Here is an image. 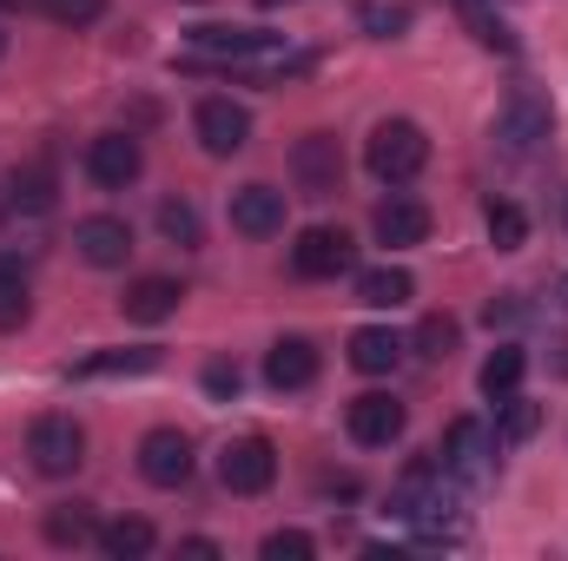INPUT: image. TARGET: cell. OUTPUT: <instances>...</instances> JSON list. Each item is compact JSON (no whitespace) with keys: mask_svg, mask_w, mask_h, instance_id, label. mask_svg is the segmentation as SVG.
<instances>
[{"mask_svg":"<svg viewBox=\"0 0 568 561\" xmlns=\"http://www.w3.org/2000/svg\"><path fill=\"white\" fill-rule=\"evenodd\" d=\"M27 310H33V297H27V272H20L13 258H0V330H20Z\"/></svg>","mask_w":568,"mask_h":561,"instance_id":"obj_28","label":"cell"},{"mask_svg":"<svg viewBox=\"0 0 568 561\" xmlns=\"http://www.w3.org/2000/svg\"><path fill=\"white\" fill-rule=\"evenodd\" d=\"M351 364H357L364 377H390V370L404 364V337L384 330V324H364V330L351 337Z\"/></svg>","mask_w":568,"mask_h":561,"instance_id":"obj_20","label":"cell"},{"mask_svg":"<svg viewBox=\"0 0 568 561\" xmlns=\"http://www.w3.org/2000/svg\"><path fill=\"white\" fill-rule=\"evenodd\" d=\"M265 384L272 390H311L317 384V344L311 337H278L265 350Z\"/></svg>","mask_w":568,"mask_h":561,"instance_id":"obj_16","label":"cell"},{"mask_svg":"<svg viewBox=\"0 0 568 561\" xmlns=\"http://www.w3.org/2000/svg\"><path fill=\"white\" fill-rule=\"evenodd\" d=\"M0 7H27V0H0Z\"/></svg>","mask_w":568,"mask_h":561,"instance_id":"obj_40","label":"cell"},{"mask_svg":"<svg viewBox=\"0 0 568 561\" xmlns=\"http://www.w3.org/2000/svg\"><path fill=\"white\" fill-rule=\"evenodd\" d=\"M364 165L384 178V185H410L429 165V140L417 120H377L371 140H364Z\"/></svg>","mask_w":568,"mask_h":561,"instance_id":"obj_2","label":"cell"},{"mask_svg":"<svg viewBox=\"0 0 568 561\" xmlns=\"http://www.w3.org/2000/svg\"><path fill=\"white\" fill-rule=\"evenodd\" d=\"M549 126H556L549 93H536V86H509L503 93V106H496V140H503V152H536V145L549 140Z\"/></svg>","mask_w":568,"mask_h":561,"instance_id":"obj_3","label":"cell"},{"mask_svg":"<svg viewBox=\"0 0 568 561\" xmlns=\"http://www.w3.org/2000/svg\"><path fill=\"white\" fill-rule=\"evenodd\" d=\"M483 225H489V245H496V252H523V238H529V212L509 205V198H489Z\"/></svg>","mask_w":568,"mask_h":561,"instance_id":"obj_27","label":"cell"},{"mask_svg":"<svg viewBox=\"0 0 568 561\" xmlns=\"http://www.w3.org/2000/svg\"><path fill=\"white\" fill-rule=\"evenodd\" d=\"M140 172H145V145L133 133H100V140L87 145V178L100 192H126Z\"/></svg>","mask_w":568,"mask_h":561,"instance_id":"obj_12","label":"cell"},{"mask_svg":"<svg viewBox=\"0 0 568 561\" xmlns=\"http://www.w3.org/2000/svg\"><path fill=\"white\" fill-rule=\"evenodd\" d=\"M192 133H199V145H205L212 159H232V152H245V140H252V113H245L239 100L212 93V100H199Z\"/></svg>","mask_w":568,"mask_h":561,"instance_id":"obj_10","label":"cell"},{"mask_svg":"<svg viewBox=\"0 0 568 561\" xmlns=\"http://www.w3.org/2000/svg\"><path fill=\"white\" fill-rule=\"evenodd\" d=\"M258 555H265V561H311V555H317V542H311L304 529H272Z\"/></svg>","mask_w":568,"mask_h":561,"instance_id":"obj_32","label":"cell"},{"mask_svg":"<svg viewBox=\"0 0 568 561\" xmlns=\"http://www.w3.org/2000/svg\"><path fill=\"white\" fill-rule=\"evenodd\" d=\"M443 469L456 476V482H483L489 469H496V429L476 417H456L449 429H443Z\"/></svg>","mask_w":568,"mask_h":561,"instance_id":"obj_7","label":"cell"},{"mask_svg":"<svg viewBox=\"0 0 568 561\" xmlns=\"http://www.w3.org/2000/svg\"><path fill=\"white\" fill-rule=\"evenodd\" d=\"M47 542H53V549H87V542H100L93 502H53V509H47Z\"/></svg>","mask_w":568,"mask_h":561,"instance_id":"obj_21","label":"cell"},{"mask_svg":"<svg viewBox=\"0 0 568 561\" xmlns=\"http://www.w3.org/2000/svg\"><path fill=\"white\" fill-rule=\"evenodd\" d=\"M192 47L199 53H219V60H272L278 53V33H258V27H199Z\"/></svg>","mask_w":568,"mask_h":561,"instance_id":"obj_17","label":"cell"},{"mask_svg":"<svg viewBox=\"0 0 568 561\" xmlns=\"http://www.w3.org/2000/svg\"><path fill=\"white\" fill-rule=\"evenodd\" d=\"M140 476L152 489H185V482H192V436H185V429H145Z\"/></svg>","mask_w":568,"mask_h":561,"instance_id":"obj_11","label":"cell"},{"mask_svg":"<svg viewBox=\"0 0 568 561\" xmlns=\"http://www.w3.org/2000/svg\"><path fill=\"white\" fill-rule=\"evenodd\" d=\"M73 252H80L93 272H120V265L133 258V225L113 218V212H93V218L73 225Z\"/></svg>","mask_w":568,"mask_h":561,"instance_id":"obj_13","label":"cell"},{"mask_svg":"<svg viewBox=\"0 0 568 561\" xmlns=\"http://www.w3.org/2000/svg\"><path fill=\"white\" fill-rule=\"evenodd\" d=\"M556 290H562V304H568V278H562V284H556Z\"/></svg>","mask_w":568,"mask_h":561,"instance_id":"obj_39","label":"cell"},{"mask_svg":"<svg viewBox=\"0 0 568 561\" xmlns=\"http://www.w3.org/2000/svg\"><path fill=\"white\" fill-rule=\"evenodd\" d=\"M523 370H529V350H523V344H496V350L483 357V370H476V384H483V397L496 404V397H509V390H523Z\"/></svg>","mask_w":568,"mask_h":561,"instance_id":"obj_23","label":"cell"},{"mask_svg":"<svg viewBox=\"0 0 568 561\" xmlns=\"http://www.w3.org/2000/svg\"><path fill=\"white\" fill-rule=\"evenodd\" d=\"M410 297H417V278L404 265H377L357 278V304H371V310H404Z\"/></svg>","mask_w":568,"mask_h":561,"instance_id":"obj_22","label":"cell"},{"mask_svg":"<svg viewBox=\"0 0 568 561\" xmlns=\"http://www.w3.org/2000/svg\"><path fill=\"white\" fill-rule=\"evenodd\" d=\"M371 232H377V245H390V252L424 245V238H429V205H424V198H410V192H390V198L377 205Z\"/></svg>","mask_w":568,"mask_h":561,"instance_id":"obj_14","label":"cell"},{"mask_svg":"<svg viewBox=\"0 0 568 561\" xmlns=\"http://www.w3.org/2000/svg\"><path fill=\"white\" fill-rule=\"evenodd\" d=\"M364 20H371V27H377V33H384V40H390V33H397V27H410V7H371V13H364Z\"/></svg>","mask_w":568,"mask_h":561,"instance_id":"obj_35","label":"cell"},{"mask_svg":"<svg viewBox=\"0 0 568 561\" xmlns=\"http://www.w3.org/2000/svg\"><path fill=\"white\" fill-rule=\"evenodd\" d=\"M179 555H219V542H212V536H185V542H179Z\"/></svg>","mask_w":568,"mask_h":561,"instance_id":"obj_37","label":"cell"},{"mask_svg":"<svg viewBox=\"0 0 568 561\" xmlns=\"http://www.w3.org/2000/svg\"><path fill=\"white\" fill-rule=\"evenodd\" d=\"M205 390H212L219 404H232V397L245 390V370H239L232 357H212V364H205Z\"/></svg>","mask_w":568,"mask_h":561,"instance_id":"obj_33","label":"cell"},{"mask_svg":"<svg viewBox=\"0 0 568 561\" xmlns=\"http://www.w3.org/2000/svg\"><path fill=\"white\" fill-rule=\"evenodd\" d=\"M536 429H542V404H529L523 390L496 397V442H529Z\"/></svg>","mask_w":568,"mask_h":561,"instance_id":"obj_26","label":"cell"},{"mask_svg":"<svg viewBox=\"0 0 568 561\" xmlns=\"http://www.w3.org/2000/svg\"><path fill=\"white\" fill-rule=\"evenodd\" d=\"M0 53H7V33H0Z\"/></svg>","mask_w":568,"mask_h":561,"instance_id":"obj_41","label":"cell"},{"mask_svg":"<svg viewBox=\"0 0 568 561\" xmlns=\"http://www.w3.org/2000/svg\"><path fill=\"white\" fill-rule=\"evenodd\" d=\"M357 265V245H351V232H337V225H311V232H297V245H291V272L297 278H344Z\"/></svg>","mask_w":568,"mask_h":561,"instance_id":"obj_8","label":"cell"},{"mask_svg":"<svg viewBox=\"0 0 568 561\" xmlns=\"http://www.w3.org/2000/svg\"><path fill=\"white\" fill-rule=\"evenodd\" d=\"M523 310H529V304H523V297L509 290L503 304H489V330H496V324H523Z\"/></svg>","mask_w":568,"mask_h":561,"instance_id":"obj_36","label":"cell"},{"mask_svg":"<svg viewBox=\"0 0 568 561\" xmlns=\"http://www.w3.org/2000/svg\"><path fill=\"white\" fill-rule=\"evenodd\" d=\"M40 13H47L53 27H73V33H80V27H93V20L106 13V0H40Z\"/></svg>","mask_w":568,"mask_h":561,"instance_id":"obj_31","label":"cell"},{"mask_svg":"<svg viewBox=\"0 0 568 561\" xmlns=\"http://www.w3.org/2000/svg\"><path fill=\"white\" fill-rule=\"evenodd\" d=\"M291 185L304 198H331L344 185V145H337V133H304L291 145Z\"/></svg>","mask_w":568,"mask_h":561,"instance_id":"obj_6","label":"cell"},{"mask_svg":"<svg viewBox=\"0 0 568 561\" xmlns=\"http://www.w3.org/2000/svg\"><path fill=\"white\" fill-rule=\"evenodd\" d=\"M404 422H410V410H404L390 390H364V397L344 410V429H351L357 449H390V442L404 436Z\"/></svg>","mask_w":568,"mask_h":561,"instance_id":"obj_9","label":"cell"},{"mask_svg":"<svg viewBox=\"0 0 568 561\" xmlns=\"http://www.w3.org/2000/svg\"><path fill=\"white\" fill-rule=\"evenodd\" d=\"M145 370H159L152 344H140V350H93V357L73 364V377H145Z\"/></svg>","mask_w":568,"mask_h":561,"instance_id":"obj_24","label":"cell"},{"mask_svg":"<svg viewBox=\"0 0 568 561\" xmlns=\"http://www.w3.org/2000/svg\"><path fill=\"white\" fill-rule=\"evenodd\" d=\"M556 370H562V377H568V330H562V337H556Z\"/></svg>","mask_w":568,"mask_h":561,"instance_id":"obj_38","label":"cell"},{"mask_svg":"<svg viewBox=\"0 0 568 561\" xmlns=\"http://www.w3.org/2000/svg\"><path fill=\"white\" fill-rule=\"evenodd\" d=\"M456 337H463V324L436 310V317H424V324H417V357H429V364H449V357H456Z\"/></svg>","mask_w":568,"mask_h":561,"instance_id":"obj_29","label":"cell"},{"mask_svg":"<svg viewBox=\"0 0 568 561\" xmlns=\"http://www.w3.org/2000/svg\"><path fill=\"white\" fill-rule=\"evenodd\" d=\"M179 297H185V290H179V278H159V272H152V278H133V284H126L120 310H126L133 324H165V317L179 310Z\"/></svg>","mask_w":568,"mask_h":561,"instance_id":"obj_19","label":"cell"},{"mask_svg":"<svg viewBox=\"0 0 568 561\" xmlns=\"http://www.w3.org/2000/svg\"><path fill=\"white\" fill-rule=\"evenodd\" d=\"M272 476H278V449H272L265 436H232V442L219 449V482H225L232 496H265Z\"/></svg>","mask_w":568,"mask_h":561,"instance_id":"obj_5","label":"cell"},{"mask_svg":"<svg viewBox=\"0 0 568 561\" xmlns=\"http://www.w3.org/2000/svg\"><path fill=\"white\" fill-rule=\"evenodd\" d=\"M53 192H60V178H53L47 159H27V165H13V178H7V205L27 212V218L53 212Z\"/></svg>","mask_w":568,"mask_h":561,"instance_id":"obj_18","label":"cell"},{"mask_svg":"<svg viewBox=\"0 0 568 561\" xmlns=\"http://www.w3.org/2000/svg\"><path fill=\"white\" fill-rule=\"evenodd\" d=\"M27 456H33L40 476H73V469L87 462V429L53 410V417H40L33 429H27Z\"/></svg>","mask_w":568,"mask_h":561,"instance_id":"obj_4","label":"cell"},{"mask_svg":"<svg viewBox=\"0 0 568 561\" xmlns=\"http://www.w3.org/2000/svg\"><path fill=\"white\" fill-rule=\"evenodd\" d=\"M152 542H159V529H152L145 516H120V522H106V529H100V549H106L113 561L152 555Z\"/></svg>","mask_w":568,"mask_h":561,"instance_id":"obj_25","label":"cell"},{"mask_svg":"<svg viewBox=\"0 0 568 561\" xmlns=\"http://www.w3.org/2000/svg\"><path fill=\"white\" fill-rule=\"evenodd\" d=\"M390 516L417 529V542L443 549V542H463V522H456V476L443 469V456H410L404 476L390 482Z\"/></svg>","mask_w":568,"mask_h":561,"instance_id":"obj_1","label":"cell"},{"mask_svg":"<svg viewBox=\"0 0 568 561\" xmlns=\"http://www.w3.org/2000/svg\"><path fill=\"white\" fill-rule=\"evenodd\" d=\"M159 232L172 238V245H199V205L192 198H159Z\"/></svg>","mask_w":568,"mask_h":561,"instance_id":"obj_30","label":"cell"},{"mask_svg":"<svg viewBox=\"0 0 568 561\" xmlns=\"http://www.w3.org/2000/svg\"><path fill=\"white\" fill-rule=\"evenodd\" d=\"M469 7H476V0H469Z\"/></svg>","mask_w":568,"mask_h":561,"instance_id":"obj_42","label":"cell"},{"mask_svg":"<svg viewBox=\"0 0 568 561\" xmlns=\"http://www.w3.org/2000/svg\"><path fill=\"white\" fill-rule=\"evenodd\" d=\"M469 27H476V40H483V47H496V53H516V33H509L496 13H469Z\"/></svg>","mask_w":568,"mask_h":561,"instance_id":"obj_34","label":"cell"},{"mask_svg":"<svg viewBox=\"0 0 568 561\" xmlns=\"http://www.w3.org/2000/svg\"><path fill=\"white\" fill-rule=\"evenodd\" d=\"M232 232H245V238H278L284 232V192L278 185H239V192H232Z\"/></svg>","mask_w":568,"mask_h":561,"instance_id":"obj_15","label":"cell"}]
</instances>
